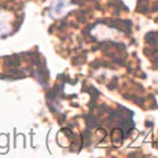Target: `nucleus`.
Segmentation results:
<instances>
[{"instance_id": "nucleus-1", "label": "nucleus", "mask_w": 158, "mask_h": 158, "mask_svg": "<svg viewBox=\"0 0 158 158\" xmlns=\"http://www.w3.org/2000/svg\"><path fill=\"white\" fill-rule=\"evenodd\" d=\"M70 0H54L49 9V16L53 19L63 17L70 9Z\"/></svg>"}]
</instances>
